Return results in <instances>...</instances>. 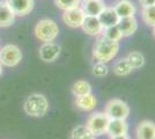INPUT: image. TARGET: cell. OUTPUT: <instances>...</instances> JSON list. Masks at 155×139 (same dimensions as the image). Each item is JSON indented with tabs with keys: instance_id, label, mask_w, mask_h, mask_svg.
<instances>
[{
	"instance_id": "18",
	"label": "cell",
	"mask_w": 155,
	"mask_h": 139,
	"mask_svg": "<svg viewBox=\"0 0 155 139\" xmlns=\"http://www.w3.org/2000/svg\"><path fill=\"white\" fill-rule=\"evenodd\" d=\"M15 14L8 7L6 1H0V28H6L13 25Z\"/></svg>"
},
{
	"instance_id": "32",
	"label": "cell",
	"mask_w": 155,
	"mask_h": 139,
	"mask_svg": "<svg viewBox=\"0 0 155 139\" xmlns=\"http://www.w3.org/2000/svg\"><path fill=\"white\" fill-rule=\"evenodd\" d=\"M154 139H155V137H154Z\"/></svg>"
},
{
	"instance_id": "12",
	"label": "cell",
	"mask_w": 155,
	"mask_h": 139,
	"mask_svg": "<svg viewBox=\"0 0 155 139\" xmlns=\"http://www.w3.org/2000/svg\"><path fill=\"white\" fill-rule=\"evenodd\" d=\"M155 137V123L148 119L141 121L136 129L137 139H154Z\"/></svg>"
},
{
	"instance_id": "13",
	"label": "cell",
	"mask_w": 155,
	"mask_h": 139,
	"mask_svg": "<svg viewBox=\"0 0 155 139\" xmlns=\"http://www.w3.org/2000/svg\"><path fill=\"white\" fill-rule=\"evenodd\" d=\"M129 133V124L126 119H110L107 134L109 137H116V136H124Z\"/></svg>"
},
{
	"instance_id": "6",
	"label": "cell",
	"mask_w": 155,
	"mask_h": 139,
	"mask_svg": "<svg viewBox=\"0 0 155 139\" xmlns=\"http://www.w3.org/2000/svg\"><path fill=\"white\" fill-rule=\"evenodd\" d=\"M22 59V52L19 46L14 44H7L0 49V63L2 66L14 67Z\"/></svg>"
},
{
	"instance_id": "26",
	"label": "cell",
	"mask_w": 155,
	"mask_h": 139,
	"mask_svg": "<svg viewBox=\"0 0 155 139\" xmlns=\"http://www.w3.org/2000/svg\"><path fill=\"white\" fill-rule=\"evenodd\" d=\"M109 73V67L107 65V63L102 61H96V64L93 66V74L98 78H103L105 75H108Z\"/></svg>"
},
{
	"instance_id": "16",
	"label": "cell",
	"mask_w": 155,
	"mask_h": 139,
	"mask_svg": "<svg viewBox=\"0 0 155 139\" xmlns=\"http://www.w3.org/2000/svg\"><path fill=\"white\" fill-rule=\"evenodd\" d=\"M74 103L78 109H80L82 111H91L95 109L97 101L96 98L91 93V94H86V95H81V96H75Z\"/></svg>"
},
{
	"instance_id": "2",
	"label": "cell",
	"mask_w": 155,
	"mask_h": 139,
	"mask_svg": "<svg viewBox=\"0 0 155 139\" xmlns=\"http://www.w3.org/2000/svg\"><path fill=\"white\" fill-rule=\"evenodd\" d=\"M23 109L27 115L31 117H43L49 111V102L43 94L35 93L26 99Z\"/></svg>"
},
{
	"instance_id": "31",
	"label": "cell",
	"mask_w": 155,
	"mask_h": 139,
	"mask_svg": "<svg viewBox=\"0 0 155 139\" xmlns=\"http://www.w3.org/2000/svg\"><path fill=\"white\" fill-rule=\"evenodd\" d=\"M91 139H94V138H91Z\"/></svg>"
},
{
	"instance_id": "28",
	"label": "cell",
	"mask_w": 155,
	"mask_h": 139,
	"mask_svg": "<svg viewBox=\"0 0 155 139\" xmlns=\"http://www.w3.org/2000/svg\"><path fill=\"white\" fill-rule=\"evenodd\" d=\"M109 139H131L129 134H124V136H116V137H109Z\"/></svg>"
},
{
	"instance_id": "24",
	"label": "cell",
	"mask_w": 155,
	"mask_h": 139,
	"mask_svg": "<svg viewBox=\"0 0 155 139\" xmlns=\"http://www.w3.org/2000/svg\"><path fill=\"white\" fill-rule=\"evenodd\" d=\"M91 138H95V137L91 134L89 129L86 125H79L77 127H74L71 133V139H91Z\"/></svg>"
},
{
	"instance_id": "20",
	"label": "cell",
	"mask_w": 155,
	"mask_h": 139,
	"mask_svg": "<svg viewBox=\"0 0 155 139\" xmlns=\"http://www.w3.org/2000/svg\"><path fill=\"white\" fill-rule=\"evenodd\" d=\"M126 59L129 60L130 65L132 66L133 70H138L141 68L145 65V56L139 51H131V52L125 57Z\"/></svg>"
},
{
	"instance_id": "10",
	"label": "cell",
	"mask_w": 155,
	"mask_h": 139,
	"mask_svg": "<svg viewBox=\"0 0 155 139\" xmlns=\"http://www.w3.org/2000/svg\"><path fill=\"white\" fill-rule=\"evenodd\" d=\"M105 7L103 0H81L80 2V8L86 16H98Z\"/></svg>"
},
{
	"instance_id": "9",
	"label": "cell",
	"mask_w": 155,
	"mask_h": 139,
	"mask_svg": "<svg viewBox=\"0 0 155 139\" xmlns=\"http://www.w3.org/2000/svg\"><path fill=\"white\" fill-rule=\"evenodd\" d=\"M15 15L25 16L34 8V0H5Z\"/></svg>"
},
{
	"instance_id": "1",
	"label": "cell",
	"mask_w": 155,
	"mask_h": 139,
	"mask_svg": "<svg viewBox=\"0 0 155 139\" xmlns=\"http://www.w3.org/2000/svg\"><path fill=\"white\" fill-rule=\"evenodd\" d=\"M119 51V42L110 41L104 36H97L93 45V58L96 61L109 63L117 56Z\"/></svg>"
},
{
	"instance_id": "30",
	"label": "cell",
	"mask_w": 155,
	"mask_h": 139,
	"mask_svg": "<svg viewBox=\"0 0 155 139\" xmlns=\"http://www.w3.org/2000/svg\"><path fill=\"white\" fill-rule=\"evenodd\" d=\"M153 35H154V37H155V27H153Z\"/></svg>"
},
{
	"instance_id": "19",
	"label": "cell",
	"mask_w": 155,
	"mask_h": 139,
	"mask_svg": "<svg viewBox=\"0 0 155 139\" xmlns=\"http://www.w3.org/2000/svg\"><path fill=\"white\" fill-rule=\"evenodd\" d=\"M132 71H133V68L130 65L129 60L126 58H120L117 61H115V64L112 65V72L115 73L116 75H118V77L129 75Z\"/></svg>"
},
{
	"instance_id": "5",
	"label": "cell",
	"mask_w": 155,
	"mask_h": 139,
	"mask_svg": "<svg viewBox=\"0 0 155 139\" xmlns=\"http://www.w3.org/2000/svg\"><path fill=\"white\" fill-rule=\"evenodd\" d=\"M129 104L120 99H112L104 107V113L110 119H126L130 116Z\"/></svg>"
},
{
	"instance_id": "17",
	"label": "cell",
	"mask_w": 155,
	"mask_h": 139,
	"mask_svg": "<svg viewBox=\"0 0 155 139\" xmlns=\"http://www.w3.org/2000/svg\"><path fill=\"white\" fill-rule=\"evenodd\" d=\"M117 26L123 34V37H129V36H132L138 30V21L134 16L123 18L119 20Z\"/></svg>"
},
{
	"instance_id": "11",
	"label": "cell",
	"mask_w": 155,
	"mask_h": 139,
	"mask_svg": "<svg viewBox=\"0 0 155 139\" xmlns=\"http://www.w3.org/2000/svg\"><path fill=\"white\" fill-rule=\"evenodd\" d=\"M82 30L89 36H100L103 31V27L97 16H86L82 22Z\"/></svg>"
},
{
	"instance_id": "21",
	"label": "cell",
	"mask_w": 155,
	"mask_h": 139,
	"mask_svg": "<svg viewBox=\"0 0 155 139\" xmlns=\"http://www.w3.org/2000/svg\"><path fill=\"white\" fill-rule=\"evenodd\" d=\"M72 93H73L74 96H81V95H86V94H91V84L86 80H78L77 82H74V85L72 87Z\"/></svg>"
},
{
	"instance_id": "15",
	"label": "cell",
	"mask_w": 155,
	"mask_h": 139,
	"mask_svg": "<svg viewBox=\"0 0 155 139\" xmlns=\"http://www.w3.org/2000/svg\"><path fill=\"white\" fill-rule=\"evenodd\" d=\"M112 7L120 19L134 16L136 14V6L131 0H118Z\"/></svg>"
},
{
	"instance_id": "8",
	"label": "cell",
	"mask_w": 155,
	"mask_h": 139,
	"mask_svg": "<svg viewBox=\"0 0 155 139\" xmlns=\"http://www.w3.org/2000/svg\"><path fill=\"white\" fill-rule=\"evenodd\" d=\"M61 52V46L54 43V42H45L39 48V58L46 61V63H52L59 57Z\"/></svg>"
},
{
	"instance_id": "22",
	"label": "cell",
	"mask_w": 155,
	"mask_h": 139,
	"mask_svg": "<svg viewBox=\"0 0 155 139\" xmlns=\"http://www.w3.org/2000/svg\"><path fill=\"white\" fill-rule=\"evenodd\" d=\"M141 19L145 25L149 27H155V5L142 7Z\"/></svg>"
},
{
	"instance_id": "14",
	"label": "cell",
	"mask_w": 155,
	"mask_h": 139,
	"mask_svg": "<svg viewBox=\"0 0 155 139\" xmlns=\"http://www.w3.org/2000/svg\"><path fill=\"white\" fill-rule=\"evenodd\" d=\"M98 20L101 22V25L103 28H108L111 26H117L118 22L120 20V18L118 16V14L116 13V11L114 9V7H105L103 11L100 13V15L97 16Z\"/></svg>"
},
{
	"instance_id": "27",
	"label": "cell",
	"mask_w": 155,
	"mask_h": 139,
	"mask_svg": "<svg viewBox=\"0 0 155 139\" xmlns=\"http://www.w3.org/2000/svg\"><path fill=\"white\" fill-rule=\"evenodd\" d=\"M141 7L150 6V5H155V0H139Z\"/></svg>"
},
{
	"instance_id": "7",
	"label": "cell",
	"mask_w": 155,
	"mask_h": 139,
	"mask_svg": "<svg viewBox=\"0 0 155 139\" xmlns=\"http://www.w3.org/2000/svg\"><path fill=\"white\" fill-rule=\"evenodd\" d=\"M61 18H63L64 23L67 27H70V28H81L86 15H84V11L79 6L75 7V8H72V9L64 11V14H63Z\"/></svg>"
},
{
	"instance_id": "23",
	"label": "cell",
	"mask_w": 155,
	"mask_h": 139,
	"mask_svg": "<svg viewBox=\"0 0 155 139\" xmlns=\"http://www.w3.org/2000/svg\"><path fill=\"white\" fill-rule=\"evenodd\" d=\"M101 35L104 36L105 38H108L110 41H115V42H119L122 38H124L123 34L120 31V29L118 28V26H111L108 27V28H103V31Z\"/></svg>"
},
{
	"instance_id": "3",
	"label": "cell",
	"mask_w": 155,
	"mask_h": 139,
	"mask_svg": "<svg viewBox=\"0 0 155 139\" xmlns=\"http://www.w3.org/2000/svg\"><path fill=\"white\" fill-rule=\"evenodd\" d=\"M59 34L58 25L51 19H43L35 26V36L41 42H53Z\"/></svg>"
},
{
	"instance_id": "4",
	"label": "cell",
	"mask_w": 155,
	"mask_h": 139,
	"mask_svg": "<svg viewBox=\"0 0 155 139\" xmlns=\"http://www.w3.org/2000/svg\"><path fill=\"white\" fill-rule=\"evenodd\" d=\"M109 116L107 114L102 111H96L93 113L87 119L86 126L89 129V131L94 137H100L107 134L108 125H109Z\"/></svg>"
},
{
	"instance_id": "25",
	"label": "cell",
	"mask_w": 155,
	"mask_h": 139,
	"mask_svg": "<svg viewBox=\"0 0 155 139\" xmlns=\"http://www.w3.org/2000/svg\"><path fill=\"white\" fill-rule=\"evenodd\" d=\"M80 2H81V0H54L56 6L58 7L59 9H63V11H67V9L79 7Z\"/></svg>"
},
{
	"instance_id": "29",
	"label": "cell",
	"mask_w": 155,
	"mask_h": 139,
	"mask_svg": "<svg viewBox=\"0 0 155 139\" xmlns=\"http://www.w3.org/2000/svg\"><path fill=\"white\" fill-rule=\"evenodd\" d=\"M2 75V64L0 63V77Z\"/></svg>"
}]
</instances>
